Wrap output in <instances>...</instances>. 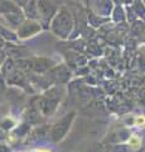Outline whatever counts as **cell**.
<instances>
[{"mask_svg":"<svg viewBox=\"0 0 145 152\" xmlns=\"http://www.w3.org/2000/svg\"><path fill=\"white\" fill-rule=\"evenodd\" d=\"M74 28L73 14L64 5L59 8L49 24V29L59 39H68Z\"/></svg>","mask_w":145,"mask_h":152,"instance_id":"cell-1","label":"cell"},{"mask_svg":"<svg viewBox=\"0 0 145 152\" xmlns=\"http://www.w3.org/2000/svg\"><path fill=\"white\" fill-rule=\"evenodd\" d=\"M0 17L5 20L6 27L13 31H17L27 19L23 9L13 0H0Z\"/></svg>","mask_w":145,"mask_h":152,"instance_id":"cell-2","label":"cell"},{"mask_svg":"<svg viewBox=\"0 0 145 152\" xmlns=\"http://www.w3.org/2000/svg\"><path fill=\"white\" fill-rule=\"evenodd\" d=\"M76 115H77V113L74 110H71L67 114H64L58 122H56L52 126V128L49 131V137L54 143L62 142L67 137L68 132L71 131V127L73 124L74 119H76Z\"/></svg>","mask_w":145,"mask_h":152,"instance_id":"cell-3","label":"cell"},{"mask_svg":"<svg viewBox=\"0 0 145 152\" xmlns=\"http://www.w3.org/2000/svg\"><path fill=\"white\" fill-rule=\"evenodd\" d=\"M43 31V26L39 20L35 19H25L22 24L18 27V29L15 31L18 39H28L37 36L38 33Z\"/></svg>","mask_w":145,"mask_h":152,"instance_id":"cell-4","label":"cell"},{"mask_svg":"<svg viewBox=\"0 0 145 152\" xmlns=\"http://www.w3.org/2000/svg\"><path fill=\"white\" fill-rule=\"evenodd\" d=\"M57 10L58 9L48 0H38V20L42 23L43 28L49 29V24Z\"/></svg>","mask_w":145,"mask_h":152,"instance_id":"cell-5","label":"cell"},{"mask_svg":"<svg viewBox=\"0 0 145 152\" xmlns=\"http://www.w3.org/2000/svg\"><path fill=\"white\" fill-rule=\"evenodd\" d=\"M27 62V70H32L37 74H44V72H48L52 69V61L45 58V57H35V58H32V60H25Z\"/></svg>","mask_w":145,"mask_h":152,"instance_id":"cell-6","label":"cell"},{"mask_svg":"<svg viewBox=\"0 0 145 152\" xmlns=\"http://www.w3.org/2000/svg\"><path fill=\"white\" fill-rule=\"evenodd\" d=\"M0 37L5 38V39H8V41H15L18 38L15 31L10 29V28H8L6 26L1 24V23H0Z\"/></svg>","mask_w":145,"mask_h":152,"instance_id":"cell-7","label":"cell"},{"mask_svg":"<svg viewBox=\"0 0 145 152\" xmlns=\"http://www.w3.org/2000/svg\"><path fill=\"white\" fill-rule=\"evenodd\" d=\"M128 146L131 147L133 150L140 148V146H141V138H140V136H138V134L130 136L129 140H128Z\"/></svg>","mask_w":145,"mask_h":152,"instance_id":"cell-8","label":"cell"},{"mask_svg":"<svg viewBox=\"0 0 145 152\" xmlns=\"http://www.w3.org/2000/svg\"><path fill=\"white\" fill-rule=\"evenodd\" d=\"M134 126H136V127H145V115H138V117H135Z\"/></svg>","mask_w":145,"mask_h":152,"instance_id":"cell-9","label":"cell"},{"mask_svg":"<svg viewBox=\"0 0 145 152\" xmlns=\"http://www.w3.org/2000/svg\"><path fill=\"white\" fill-rule=\"evenodd\" d=\"M0 152H10V148L3 142H0Z\"/></svg>","mask_w":145,"mask_h":152,"instance_id":"cell-10","label":"cell"},{"mask_svg":"<svg viewBox=\"0 0 145 152\" xmlns=\"http://www.w3.org/2000/svg\"><path fill=\"white\" fill-rule=\"evenodd\" d=\"M4 60H5V55H4V52L0 51V69H1V66L4 64Z\"/></svg>","mask_w":145,"mask_h":152,"instance_id":"cell-11","label":"cell"}]
</instances>
